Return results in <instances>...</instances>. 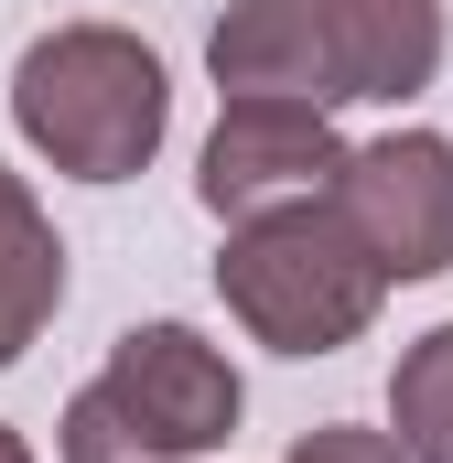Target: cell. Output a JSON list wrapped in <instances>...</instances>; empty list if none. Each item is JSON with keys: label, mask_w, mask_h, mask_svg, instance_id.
<instances>
[{"label": "cell", "mask_w": 453, "mask_h": 463, "mask_svg": "<svg viewBox=\"0 0 453 463\" xmlns=\"http://www.w3.org/2000/svg\"><path fill=\"white\" fill-rule=\"evenodd\" d=\"M378 280H389V259L367 248V227H356L345 205L259 216V227L237 237V259H226L237 313H248L270 345H292V355L356 335V324H367V302H378Z\"/></svg>", "instance_id": "1"}, {"label": "cell", "mask_w": 453, "mask_h": 463, "mask_svg": "<svg viewBox=\"0 0 453 463\" xmlns=\"http://www.w3.org/2000/svg\"><path fill=\"white\" fill-rule=\"evenodd\" d=\"M22 129L87 173V184H119L140 173V151L162 140V65L119 33H65V43H33L22 54Z\"/></svg>", "instance_id": "2"}, {"label": "cell", "mask_w": 453, "mask_h": 463, "mask_svg": "<svg viewBox=\"0 0 453 463\" xmlns=\"http://www.w3.org/2000/svg\"><path fill=\"white\" fill-rule=\"evenodd\" d=\"M226 420H237V377H226L184 324H151V335H130V345H119L109 388H87V399H76L65 463H130V453L162 463V453H206V442H226Z\"/></svg>", "instance_id": "3"}, {"label": "cell", "mask_w": 453, "mask_h": 463, "mask_svg": "<svg viewBox=\"0 0 453 463\" xmlns=\"http://www.w3.org/2000/svg\"><path fill=\"white\" fill-rule=\"evenodd\" d=\"M345 173L335 162V129L313 98H237L217 129V151H206V205L217 216H248V205H270L281 184H324Z\"/></svg>", "instance_id": "4"}, {"label": "cell", "mask_w": 453, "mask_h": 463, "mask_svg": "<svg viewBox=\"0 0 453 463\" xmlns=\"http://www.w3.org/2000/svg\"><path fill=\"white\" fill-rule=\"evenodd\" d=\"M335 205L367 227L389 269H443V140H378L335 173Z\"/></svg>", "instance_id": "5"}, {"label": "cell", "mask_w": 453, "mask_h": 463, "mask_svg": "<svg viewBox=\"0 0 453 463\" xmlns=\"http://www.w3.org/2000/svg\"><path fill=\"white\" fill-rule=\"evenodd\" d=\"M217 76L237 98H345L335 11L324 0H237V22H217Z\"/></svg>", "instance_id": "6"}, {"label": "cell", "mask_w": 453, "mask_h": 463, "mask_svg": "<svg viewBox=\"0 0 453 463\" xmlns=\"http://www.w3.org/2000/svg\"><path fill=\"white\" fill-rule=\"evenodd\" d=\"M335 11V65H345V98H410L443 54V22L432 0H324Z\"/></svg>", "instance_id": "7"}, {"label": "cell", "mask_w": 453, "mask_h": 463, "mask_svg": "<svg viewBox=\"0 0 453 463\" xmlns=\"http://www.w3.org/2000/svg\"><path fill=\"white\" fill-rule=\"evenodd\" d=\"M54 291H65V269H54V237L33 227V205L0 184V355L33 345V324L54 313Z\"/></svg>", "instance_id": "8"}, {"label": "cell", "mask_w": 453, "mask_h": 463, "mask_svg": "<svg viewBox=\"0 0 453 463\" xmlns=\"http://www.w3.org/2000/svg\"><path fill=\"white\" fill-rule=\"evenodd\" d=\"M400 420H410V442H421L432 463H453V324L410 355V377H400Z\"/></svg>", "instance_id": "9"}, {"label": "cell", "mask_w": 453, "mask_h": 463, "mask_svg": "<svg viewBox=\"0 0 453 463\" xmlns=\"http://www.w3.org/2000/svg\"><path fill=\"white\" fill-rule=\"evenodd\" d=\"M292 463H400V442H378V431H313Z\"/></svg>", "instance_id": "10"}, {"label": "cell", "mask_w": 453, "mask_h": 463, "mask_svg": "<svg viewBox=\"0 0 453 463\" xmlns=\"http://www.w3.org/2000/svg\"><path fill=\"white\" fill-rule=\"evenodd\" d=\"M0 463H22V442H11V431H0Z\"/></svg>", "instance_id": "11"}]
</instances>
